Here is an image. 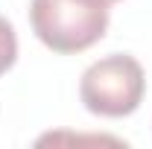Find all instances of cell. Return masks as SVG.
Here are the masks:
<instances>
[{"mask_svg": "<svg viewBox=\"0 0 152 149\" xmlns=\"http://www.w3.org/2000/svg\"><path fill=\"white\" fill-rule=\"evenodd\" d=\"M29 23L35 38L53 53L70 56L102 41L108 29V3L102 0H32Z\"/></svg>", "mask_w": 152, "mask_h": 149, "instance_id": "obj_1", "label": "cell"}, {"mask_svg": "<svg viewBox=\"0 0 152 149\" xmlns=\"http://www.w3.org/2000/svg\"><path fill=\"white\" fill-rule=\"evenodd\" d=\"M18 61V35L15 26L0 15V76Z\"/></svg>", "mask_w": 152, "mask_h": 149, "instance_id": "obj_3", "label": "cell"}, {"mask_svg": "<svg viewBox=\"0 0 152 149\" xmlns=\"http://www.w3.org/2000/svg\"><path fill=\"white\" fill-rule=\"evenodd\" d=\"M146 73L140 61L126 53H111L85 67L79 79V99L96 117H129L140 108Z\"/></svg>", "mask_w": 152, "mask_h": 149, "instance_id": "obj_2", "label": "cell"}, {"mask_svg": "<svg viewBox=\"0 0 152 149\" xmlns=\"http://www.w3.org/2000/svg\"><path fill=\"white\" fill-rule=\"evenodd\" d=\"M102 3H108V6H111V3H117V0H102Z\"/></svg>", "mask_w": 152, "mask_h": 149, "instance_id": "obj_4", "label": "cell"}]
</instances>
